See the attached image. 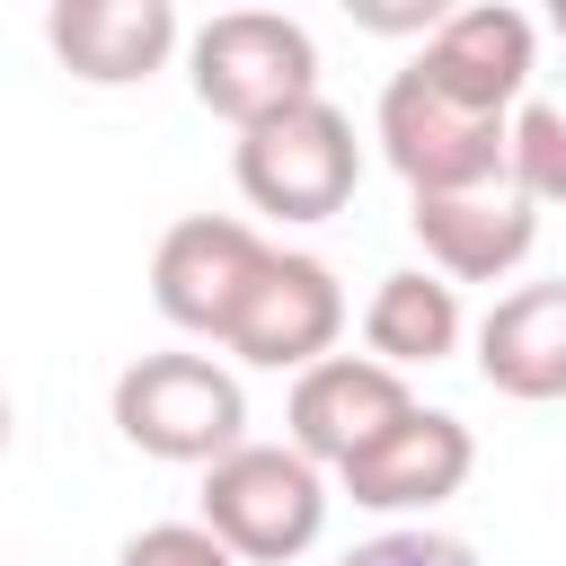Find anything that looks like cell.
Returning a JSON list of instances; mask_svg holds the SVG:
<instances>
[{
  "mask_svg": "<svg viewBox=\"0 0 566 566\" xmlns=\"http://www.w3.org/2000/svg\"><path fill=\"white\" fill-rule=\"evenodd\" d=\"M407 230L442 283H504L539 248V203L522 186H478V195H416Z\"/></svg>",
  "mask_w": 566,
  "mask_h": 566,
  "instance_id": "8fae6325",
  "label": "cell"
},
{
  "mask_svg": "<svg viewBox=\"0 0 566 566\" xmlns=\"http://www.w3.org/2000/svg\"><path fill=\"white\" fill-rule=\"evenodd\" d=\"M195 522L239 557V566H292L327 531V469L301 460L292 442H239L230 460L203 469Z\"/></svg>",
  "mask_w": 566,
  "mask_h": 566,
  "instance_id": "277c9868",
  "label": "cell"
},
{
  "mask_svg": "<svg viewBox=\"0 0 566 566\" xmlns=\"http://www.w3.org/2000/svg\"><path fill=\"white\" fill-rule=\"evenodd\" d=\"M265 256H274V248H265L248 221H230V212H186V221H168L159 248H150V301H159L168 327L221 345Z\"/></svg>",
  "mask_w": 566,
  "mask_h": 566,
  "instance_id": "52a82bcc",
  "label": "cell"
},
{
  "mask_svg": "<svg viewBox=\"0 0 566 566\" xmlns=\"http://www.w3.org/2000/svg\"><path fill=\"white\" fill-rule=\"evenodd\" d=\"M478 469V433L451 416V407H416L407 424H389L363 460L336 469V486L363 504V513H433L469 486Z\"/></svg>",
  "mask_w": 566,
  "mask_h": 566,
  "instance_id": "30bf717a",
  "label": "cell"
},
{
  "mask_svg": "<svg viewBox=\"0 0 566 566\" xmlns=\"http://www.w3.org/2000/svg\"><path fill=\"white\" fill-rule=\"evenodd\" d=\"M336 566H478V548H469V539H451V531H424V522H407V531H380V539L345 548Z\"/></svg>",
  "mask_w": 566,
  "mask_h": 566,
  "instance_id": "e0dca14e",
  "label": "cell"
},
{
  "mask_svg": "<svg viewBox=\"0 0 566 566\" xmlns=\"http://www.w3.org/2000/svg\"><path fill=\"white\" fill-rule=\"evenodd\" d=\"M336 336H345V283H336V265L327 256H310V248H274L265 265H256V283H248V301H239V318H230V354L239 363H256V371H310V363H327L336 354Z\"/></svg>",
  "mask_w": 566,
  "mask_h": 566,
  "instance_id": "8992f818",
  "label": "cell"
},
{
  "mask_svg": "<svg viewBox=\"0 0 566 566\" xmlns=\"http://www.w3.org/2000/svg\"><path fill=\"white\" fill-rule=\"evenodd\" d=\"M44 44H53V62L71 80L133 88V80L168 71L186 27H177V0H53L44 9Z\"/></svg>",
  "mask_w": 566,
  "mask_h": 566,
  "instance_id": "7c38bea8",
  "label": "cell"
},
{
  "mask_svg": "<svg viewBox=\"0 0 566 566\" xmlns=\"http://www.w3.org/2000/svg\"><path fill=\"white\" fill-rule=\"evenodd\" d=\"M478 380L522 407L566 398V283H513L478 318Z\"/></svg>",
  "mask_w": 566,
  "mask_h": 566,
  "instance_id": "4fadbf2b",
  "label": "cell"
},
{
  "mask_svg": "<svg viewBox=\"0 0 566 566\" xmlns=\"http://www.w3.org/2000/svg\"><path fill=\"white\" fill-rule=\"evenodd\" d=\"M416 71H424L442 97L478 106V115H513L522 88H531V71H539V18L513 9V0H469V9H451V18L424 35Z\"/></svg>",
  "mask_w": 566,
  "mask_h": 566,
  "instance_id": "9c48e42d",
  "label": "cell"
},
{
  "mask_svg": "<svg viewBox=\"0 0 566 566\" xmlns=\"http://www.w3.org/2000/svg\"><path fill=\"white\" fill-rule=\"evenodd\" d=\"M424 398L407 389V371H389V363H371V354H327V363H310L301 380H292V451L301 460H318V469H345V460H363L389 424H407Z\"/></svg>",
  "mask_w": 566,
  "mask_h": 566,
  "instance_id": "ba28073f",
  "label": "cell"
},
{
  "mask_svg": "<svg viewBox=\"0 0 566 566\" xmlns=\"http://www.w3.org/2000/svg\"><path fill=\"white\" fill-rule=\"evenodd\" d=\"M513 186L531 203H566V97L513 106Z\"/></svg>",
  "mask_w": 566,
  "mask_h": 566,
  "instance_id": "9a60e30c",
  "label": "cell"
},
{
  "mask_svg": "<svg viewBox=\"0 0 566 566\" xmlns=\"http://www.w3.org/2000/svg\"><path fill=\"white\" fill-rule=\"evenodd\" d=\"M460 336H469L460 283H442L433 265H398V274H380L371 301H363V354L389 363V371H433V363L460 354Z\"/></svg>",
  "mask_w": 566,
  "mask_h": 566,
  "instance_id": "5bb4252c",
  "label": "cell"
},
{
  "mask_svg": "<svg viewBox=\"0 0 566 566\" xmlns=\"http://www.w3.org/2000/svg\"><path fill=\"white\" fill-rule=\"evenodd\" d=\"M0 451H9V389H0Z\"/></svg>",
  "mask_w": 566,
  "mask_h": 566,
  "instance_id": "ffe728a7",
  "label": "cell"
},
{
  "mask_svg": "<svg viewBox=\"0 0 566 566\" xmlns=\"http://www.w3.org/2000/svg\"><path fill=\"white\" fill-rule=\"evenodd\" d=\"M548 35H557V44H566V0H557V9H548Z\"/></svg>",
  "mask_w": 566,
  "mask_h": 566,
  "instance_id": "d6986e66",
  "label": "cell"
},
{
  "mask_svg": "<svg viewBox=\"0 0 566 566\" xmlns=\"http://www.w3.org/2000/svg\"><path fill=\"white\" fill-rule=\"evenodd\" d=\"M371 142H380V159L407 177V195H478V186H513V115H478V106L442 97L416 62L380 80Z\"/></svg>",
  "mask_w": 566,
  "mask_h": 566,
  "instance_id": "7a4b0ae2",
  "label": "cell"
},
{
  "mask_svg": "<svg viewBox=\"0 0 566 566\" xmlns=\"http://www.w3.org/2000/svg\"><path fill=\"white\" fill-rule=\"evenodd\" d=\"M115 433L142 451V460H168V469H212L248 442V389L230 363L212 354H133L115 371Z\"/></svg>",
  "mask_w": 566,
  "mask_h": 566,
  "instance_id": "6da1fadb",
  "label": "cell"
},
{
  "mask_svg": "<svg viewBox=\"0 0 566 566\" xmlns=\"http://www.w3.org/2000/svg\"><path fill=\"white\" fill-rule=\"evenodd\" d=\"M354 9V27H371V35H433L451 9L442 0H345Z\"/></svg>",
  "mask_w": 566,
  "mask_h": 566,
  "instance_id": "ac0fdd59",
  "label": "cell"
},
{
  "mask_svg": "<svg viewBox=\"0 0 566 566\" xmlns=\"http://www.w3.org/2000/svg\"><path fill=\"white\" fill-rule=\"evenodd\" d=\"M115 566H239L203 522H150V531H133L124 548H115Z\"/></svg>",
  "mask_w": 566,
  "mask_h": 566,
  "instance_id": "2e32d148",
  "label": "cell"
},
{
  "mask_svg": "<svg viewBox=\"0 0 566 566\" xmlns=\"http://www.w3.org/2000/svg\"><path fill=\"white\" fill-rule=\"evenodd\" d=\"M230 177L248 195V212L265 221H336L363 186V142H354V115L327 106V97H301L265 124H248L230 142Z\"/></svg>",
  "mask_w": 566,
  "mask_h": 566,
  "instance_id": "3957f363",
  "label": "cell"
},
{
  "mask_svg": "<svg viewBox=\"0 0 566 566\" xmlns=\"http://www.w3.org/2000/svg\"><path fill=\"white\" fill-rule=\"evenodd\" d=\"M186 80H195V106L221 115L230 133L318 97V44L301 18L283 9H221L186 35Z\"/></svg>",
  "mask_w": 566,
  "mask_h": 566,
  "instance_id": "5b68a950",
  "label": "cell"
}]
</instances>
